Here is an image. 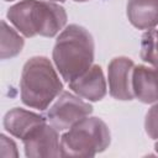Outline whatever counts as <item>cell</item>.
Returning <instances> with one entry per match:
<instances>
[{
  "label": "cell",
  "instance_id": "obj_1",
  "mask_svg": "<svg viewBox=\"0 0 158 158\" xmlns=\"http://www.w3.org/2000/svg\"><path fill=\"white\" fill-rule=\"evenodd\" d=\"M94 48L93 36L83 26L73 23L59 33L52 57L57 70L67 83L93 65Z\"/></svg>",
  "mask_w": 158,
  "mask_h": 158
},
{
  "label": "cell",
  "instance_id": "obj_2",
  "mask_svg": "<svg viewBox=\"0 0 158 158\" xmlns=\"http://www.w3.org/2000/svg\"><path fill=\"white\" fill-rule=\"evenodd\" d=\"M6 16L25 37H53L67 22L64 7L44 0H21L7 10Z\"/></svg>",
  "mask_w": 158,
  "mask_h": 158
},
{
  "label": "cell",
  "instance_id": "obj_3",
  "mask_svg": "<svg viewBox=\"0 0 158 158\" xmlns=\"http://www.w3.org/2000/svg\"><path fill=\"white\" fill-rule=\"evenodd\" d=\"M63 84L51 60L42 56L30 58L21 73L20 93L22 102L32 109L46 110L62 93Z\"/></svg>",
  "mask_w": 158,
  "mask_h": 158
},
{
  "label": "cell",
  "instance_id": "obj_4",
  "mask_svg": "<svg viewBox=\"0 0 158 158\" xmlns=\"http://www.w3.org/2000/svg\"><path fill=\"white\" fill-rule=\"evenodd\" d=\"M111 141L107 125L99 117H84L60 137L62 157H94Z\"/></svg>",
  "mask_w": 158,
  "mask_h": 158
},
{
  "label": "cell",
  "instance_id": "obj_5",
  "mask_svg": "<svg viewBox=\"0 0 158 158\" xmlns=\"http://www.w3.org/2000/svg\"><path fill=\"white\" fill-rule=\"evenodd\" d=\"M93 112V106L84 101L83 98L70 91H62L56 102L48 109L47 121L58 131L69 130L81 118Z\"/></svg>",
  "mask_w": 158,
  "mask_h": 158
},
{
  "label": "cell",
  "instance_id": "obj_6",
  "mask_svg": "<svg viewBox=\"0 0 158 158\" xmlns=\"http://www.w3.org/2000/svg\"><path fill=\"white\" fill-rule=\"evenodd\" d=\"M22 142L25 154L28 158L60 156V138L58 130L51 123H47V121L33 128Z\"/></svg>",
  "mask_w": 158,
  "mask_h": 158
},
{
  "label": "cell",
  "instance_id": "obj_7",
  "mask_svg": "<svg viewBox=\"0 0 158 158\" xmlns=\"http://www.w3.org/2000/svg\"><path fill=\"white\" fill-rule=\"evenodd\" d=\"M135 63L127 57H116L107 65L110 95L116 100H132V72Z\"/></svg>",
  "mask_w": 158,
  "mask_h": 158
},
{
  "label": "cell",
  "instance_id": "obj_8",
  "mask_svg": "<svg viewBox=\"0 0 158 158\" xmlns=\"http://www.w3.org/2000/svg\"><path fill=\"white\" fill-rule=\"evenodd\" d=\"M68 84L74 94L89 101H99L106 95V80L102 69L96 64H93Z\"/></svg>",
  "mask_w": 158,
  "mask_h": 158
},
{
  "label": "cell",
  "instance_id": "obj_9",
  "mask_svg": "<svg viewBox=\"0 0 158 158\" xmlns=\"http://www.w3.org/2000/svg\"><path fill=\"white\" fill-rule=\"evenodd\" d=\"M133 96L144 104L158 101V67L135 65L132 72Z\"/></svg>",
  "mask_w": 158,
  "mask_h": 158
},
{
  "label": "cell",
  "instance_id": "obj_10",
  "mask_svg": "<svg viewBox=\"0 0 158 158\" xmlns=\"http://www.w3.org/2000/svg\"><path fill=\"white\" fill-rule=\"evenodd\" d=\"M46 121L47 118H44L42 115L25 109L15 107L6 112L4 117V127L10 135L23 139L33 128Z\"/></svg>",
  "mask_w": 158,
  "mask_h": 158
},
{
  "label": "cell",
  "instance_id": "obj_11",
  "mask_svg": "<svg viewBox=\"0 0 158 158\" xmlns=\"http://www.w3.org/2000/svg\"><path fill=\"white\" fill-rule=\"evenodd\" d=\"M127 17L138 30H151L158 25V0H128Z\"/></svg>",
  "mask_w": 158,
  "mask_h": 158
},
{
  "label": "cell",
  "instance_id": "obj_12",
  "mask_svg": "<svg viewBox=\"0 0 158 158\" xmlns=\"http://www.w3.org/2000/svg\"><path fill=\"white\" fill-rule=\"evenodd\" d=\"M23 47V38L10 27L5 20L1 21V41H0V58L7 59L17 56Z\"/></svg>",
  "mask_w": 158,
  "mask_h": 158
},
{
  "label": "cell",
  "instance_id": "obj_13",
  "mask_svg": "<svg viewBox=\"0 0 158 158\" xmlns=\"http://www.w3.org/2000/svg\"><path fill=\"white\" fill-rule=\"evenodd\" d=\"M141 59L158 67V30H147L141 40Z\"/></svg>",
  "mask_w": 158,
  "mask_h": 158
},
{
  "label": "cell",
  "instance_id": "obj_14",
  "mask_svg": "<svg viewBox=\"0 0 158 158\" xmlns=\"http://www.w3.org/2000/svg\"><path fill=\"white\" fill-rule=\"evenodd\" d=\"M144 128L151 138L158 139V101L148 110L144 120Z\"/></svg>",
  "mask_w": 158,
  "mask_h": 158
},
{
  "label": "cell",
  "instance_id": "obj_15",
  "mask_svg": "<svg viewBox=\"0 0 158 158\" xmlns=\"http://www.w3.org/2000/svg\"><path fill=\"white\" fill-rule=\"evenodd\" d=\"M0 157L1 158H17L19 152L15 142L5 135L0 136Z\"/></svg>",
  "mask_w": 158,
  "mask_h": 158
},
{
  "label": "cell",
  "instance_id": "obj_16",
  "mask_svg": "<svg viewBox=\"0 0 158 158\" xmlns=\"http://www.w3.org/2000/svg\"><path fill=\"white\" fill-rule=\"evenodd\" d=\"M154 149H156V152H157V154H158V141H157L156 144H154Z\"/></svg>",
  "mask_w": 158,
  "mask_h": 158
},
{
  "label": "cell",
  "instance_id": "obj_17",
  "mask_svg": "<svg viewBox=\"0 0 158 158\" xmlns=\"http://www.w3.org/2000/svg\"><path fill=\"white\" fill-rule=\"evenodd\" d=\"M74 1H79V2H84V1H89V0H74Z\"/></svg>",
  "mask_w": 158,
  "mask_h": 158
},
{
  "label": "cell",
  "instance_id": "obj_18",
  "mask_svg": "<svg viewBox=\"0 0 158 158\" xmlns=\"http://www.w3.org/2000/svg\"><path fill=\"white\" fill-rule=\"evenodd\" d=\"M49 1H59V2H63L64 0H49Z\"/></svg>",
  "mask_w": 158,
  "mask_h": 158
},
{
  "label": "cell",
  "instance_id": "obj_19",
  "mask_svg": "<svg viewBox=\"0 0 158 158\" xmlns=\"http://www.w3.org/2000/svg\"><path fill=\"white\" fill-rule=\"evenodd\" d=\"M5 1H12V0H5Z\"/></svg>",
  "mask_w": 158,
  "mask_h": 158
}]
</instances>
